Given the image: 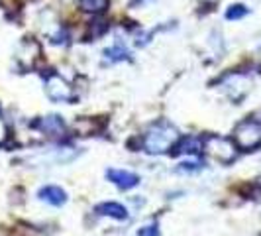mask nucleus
<instances>
[{
  "label": "nucleus",
  "instance_id": "f257e3e1",
  "mask_svg": "<svg viewBox=\"0 0 261 236\" xmlns=\"http://www.w3.org/2000/svg\"><path fill=\"white\" fill-rule=\"evenodd\" d=\"M179 140L181 136L175 126H171L169 122H157L145 134L144 150L147 154H165L171 152Z\"/></svg>",
  "mask_w": 261,
  "mask_h": 236
},
{
  "label": "nucleus",
  "instance_id": "f03ea898",
  "mask_svg": "<svg viewBox=\"0 0 261 236\" xmlns=\"http://www.w3.org/2000/svg\"><path fill=\"white\" fill-rule=\"evenodd\" d=\"M236 146L240 150H253L261 146V112L251 114L246 120H242L234 130Z\"/></svg>",
  "mask_w": 261,
  "mask_h": 236
},
{
  "label": "nucleus",
  "instance_id": "7ed1b4c3",
  "mask_svg": "<svg viewBox=\"0 0 261 236\" xmlns=\"http://www.w3.org/2000/svg\"><path fill=\"white\" fill-rule=\"evenodd\" d=\"M202 144H204L206 154H210L214 159H218L220 163H232L236 159V146L228 138H222V136H206L202 140Z\"/></svg>",
  "mask_w": 261,
  "mask_h": 236
},
{
  "label": "nucleus",
  "instance_id": "20e7f679",
  "mask_svg": "<svg viewBox=\"0 0 261 236\" xmlns=\"http://www.w3.org/2000/svg\"><path fill=\"white\" fill-rule=\"evenodd\" d=\"M45 92L53 103H73L75 101L73 87L61 75H57L53 71L47 73V77H45Z\"/></svg>",
  "mask_w": 261,
  "mask_h": 236
},
{
  "label": "nucleus",
  "instance_id": "39448f33",
  "mask_svg": "<svg viewBox=\"0 0 261 236\" xmlns=\"http://www.w3.org/2000/svg\"><path fill=\"white\" fill-rule=\"evenodd\" d=\"M106 177H108V181H112V183L120 187V189H132V187H136V185L140 183V177L136 175V173H132V171H124V170H108L106 171Z\"/></svg>",
  "mask_w": 261,
  "mask_h": 236
},
{
  "label": "nucleus",
  "instance_id": "423d86ee",
  "mask_svg": "<svg viewBox=\"0 0 261 236\" xmlns=\"http://www.w3.org/2000/svg\"><path fill=\"white\" fill-rule=\"evenodd\" d=\"M36 128H39V130L45 132V134H51V136H59V134L65 132V122H63L61 116L51 114V116L39 118L38 122H36Z\"/></svg>",
  "mask_w": 261,
  "mask_h": 236
},
{
  "label": "nucleus",
  "instance_id": "0eeeda50",
  "mask_svg": "<svg viewBox=\"0 0 261 236\" xmlns=\"http://www.w3.org/2000/svg\"><path fill=\"white\" fill-rule=\"evenodd\" d=\"M38 197L41 201H45V203H49L53 207H61L63 203L67 201V193L61 189V187H57V185H47V187H41L39 189Z\"/></svg>",
  "mask_w": 261,
  "mask_h": 236
},
{
  "label": "nucleus",
  "instance_id": "6e6552de",
  "mask_svg": "<svg viewBox=\"0 0 261 236\" xmlns=\"http://www.w3.org/2000/svg\"><path fill=\"white\" fill-rule=\"evenodd\" d=\"M105 59L108 63H120V61H126L130 59V50L128 45L122 41V39H116L110 48L105 50Z\"/></svg>",
  "mask_w": 261,
  "mask_h": 236
},
{
  "label": "nucleus",
  "instance_id": "1a4fd4ad",
  "mask_svg": "<svg viewBox=\"0 0 261 236\" xmlns=\"http://www.w3.org/2000/svg\"><path fill=\"white\" fill-rule=\"evenodd\" d=\"M173 156H181V154H200L204 150V144L200 138H195V136H187L183 140H179L177 146L173 148Z\"/></svg>",
  "mask_w": 261,
  "mask_h": 236
},
{
  "label": "nucleus",
  "instance_id": "9d476101",
  "mask_svg": "<svg viewBox=\"0 0 261 236\" xmlns=\"http://www.w3.org/2000/svg\"><path fill=\"white\" fill-rule=\"evenodd\" d=\"M94 210L100 217H112L116 221H126L128 219V210H126V207H122L120 203H100V205H96Z\"/></svg>",
  "mask_w": 261,
  "mask_h": 236
},
{
  "label": "nucleus",
  "instance_id": "9b49d317",
  "mask_svg": "<svg viewBox=\"0 0 261 236\" xmlns=\"http://www.w3.org/2000/svg\"><path fill=\"white\" fill-rule=\"evenodd\" d=\"M77 6L81 12L91 14V16H100L108 10L110 0H77Z\"/></svg>",
  "mask_w": 261,
  "mask_h": 236
},
{
  "label": "nucleus",
  "instance_id": "f8f14e48",
  "mask_svg": "<svg viewBox=\"0 0 261 236\" xmlns=\"http://www.w3.org/2000/svg\"><path fill=\"white\" fill-rule=\"evenodd\" d=\"M249 14V8L246 4H232V6H228L226 8V20H230V22H236V20H242V18H246Z\"/></svg>",
  "mask_w": 261,
  "mask_h": 236
},
{
  "label": "nucleus",
  "instance_id": "ddd939ff",
  "mask_svg": "<svg viewBox=\"0 0 261 236\" xmlns=\"http://www.w3.org/2000/svg\"><path fill=\"white\" fill-rule=\"evenodd\" d=\"M49 41L55 43V45H65L67 41H69V32H67L63 26H57L55 32L49 34Z\"/></svg>",
  "mask_w": 261,
  "mask_h": 236
},
{
  "label": "nucleus",
  "instance_id": "4468645a",
  "mask_svg": "<svg viewBox=\"0 0 261 236\" xmlns=\"http://www.w3.org/2000/svg\"><path fill=\"white\" fill-rule=\"evenodd\" d=\"M106 32H108V24L102 22V20L91 22V26H89V34H91L92 38H100V36H105Z\"/></svg>",
  "mask_w": 261,
  "mask_h": 236
},
{
  "label": "nucleus",
  "instance_id": "2eb2a0df",
  "mask_svg": "<svg viewBox=\"0 0 261 236\" xmlns=\"http://www.w3.org/2000/svg\"><path fill=\"white\" fill-rule=\"evenodd\" d=\"M196 170H200V163L198 161H183L177 168V171H181V173H191V171H196Z\"/></svg>",
  "mask_w": 261,
  "mask_h": 236
},
{
  "label": "nucleus",
  "instance_id": "dca6fc26",
  "mask_svg": "<svg viewBox=\"0 0 261 236\" xmlns=\"http://www.w3.org/2000/svg\"><path fill=\"white\" fill-rule=\"evenodd\" d=\"M138 236H159V230H157L155 224H149V226H144V228H140Z\"/></svg>",
  "mask_w": 261,
  "mask_h": 236
},
{
  "label": "nucleus",
  "instance_id": "f3484780",
  "mask_svg": "<svg viewBox=\"0 0 261 236\" xmlns=\"http://www.w3.org/2000/svg\"><path fill=\"white\" fill-rule=\"evenodd\" d=\"M6 138H8V126H6L4 118H2V114H0V146L6 142Z\"/></svg>",
  "mask_w": 261,
  "mask_h": 236
},
{
  "label": "nucleus",
  "instance_id": "a211bd4d",
  "mask_svg": "<svg viewBox=\"0 0 261 236\" xmlns=\"http://www.w3.org/2000/svg\"><path fill=\"white\" fill-rule=\"evenodd\" d=\"M153 0H132L130 6L132 8H145V6H149Z\"/></svg>",
  "mask_w": 261,
  "mask_h": 236
}]
</instances>
